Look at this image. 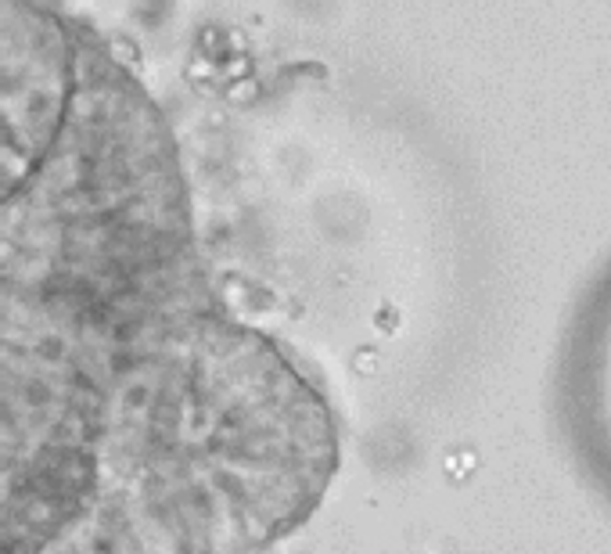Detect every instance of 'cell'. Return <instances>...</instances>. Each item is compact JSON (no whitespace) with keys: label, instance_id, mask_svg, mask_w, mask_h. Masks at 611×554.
<instances>
[{"label":"cell","instance_id":"obj_1","mask_svg":"<svg viewBox=\"0 0 611 554\" xmlns=\"http://www.w3.org/2000/svg\"><path fill=\"white\" fill-rule=\"evenodd\" d=\"M73 29L62 130L0 209V342L144 360L234 313L209 281L170 123L112 47Z\"/></svg>","mask_w":611,"mask_h":554},{"label":"cell","instance_id":"obj_2","mask_svg":"<svg viewBox=\"0 0 611 554\" xmlns=\"http://www.w3.org/2000/svg\"><path fill=\"white\" fill-rule=\"evenodd\" d=\"M266 501L209 418L0 342V554H256Z\"/></svg>","mask_w":611,"mask_h":554},{"label":"cell","instance_id":"obj_3","mask_svg":"<svg viewBox=\"0 0 611 554\" xmlns=\"http://www.w3.org/2000/svg\"><path fill=\"white\" fill-rule=\"evenodd\" d=\"M76 76V29L43 0H0V209L50 151Z\"/></svg>","mask_w":611,"mask_h":554},{"label":"cell","instance_id":"obj_4","mask_svg":"<svg viewBox=\"0 0 611 554\" xmlns=\"http://www.w3.org/2000/svg\"><path fill=\"white\" fill-rule=\"evenodd\" d=\"M593 381H597V407H600V421L607 428V442H611V306L600 327V342H597V364H593Z\"/></svg>","mask_w":611,"mask_h":554}]
</instances>
